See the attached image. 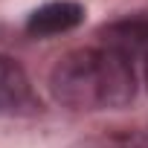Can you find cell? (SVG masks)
<instances>
[{"instance_id":"2","label":"cell","mask_w":148,"mask_h":148,"mask_svg":"<svg viewBox=\"0 0 148 148\" xmlns=\"http://www.w3.org/2000/svg\"><path fill=\"white\" fill-rule=\"evenodd\" d=\"M0 113L6 116L41 113V99L26 76V70L6 55H0Z\"/></svg>"},{"instance_id":"5","label":"cell","mask_w":148,"mask_h":148,"mask_svg":"<svg viewBox=\"0 0 148 148\" xmlns=\"http://www.w3.org/2000/svg\"><path fill=\"white\" fill-rule=\"evenodd\" d=\"M145 79H148V61H145Z\"/></svg>"},{"instance_id":"3","label":"cell","mask_w":148,"mask_h":148,"mask_svg":"<svg viewBox=\"0 0 148 148\" xmlns=\"http://www.w3.org/2000/svg\"><path fill=\"white\" fill-rule=\"evenodd\" d=\"M84 21V6L76 0H52L44 3L41 9H35L26 21V32L38 35V38H49V35H61L76 29Z\"/></svg>"},{"instance_id":"4","label":"cell","mask_w":148,"mask_h":148,"mask_svg":"<svg viewBox=\"0 0 148 148\" xmlns=\"http://www.w3.org/2000/svg\"><path fill=\"white\" fill-rule=\"evenodd\" d=\"M102 47L119 52L122 58H145L148 61V18L116 21L102 29Z\"/></svg>"},{"instance_id":"1","label":"cell","mask_w":148,"mask_h":148,"mask_svg":"<svg viewBox=\"0 0 148 148\" xmlns=\"http://www.w3.org/2000/svg\"><path fill=\"white\" fill-rule=\"evenodd\" d=\"M49 90L73 110H113L131 105L136 79L131 61L113 49H76L52 67Z\"/></svg>"}]
</instances>
